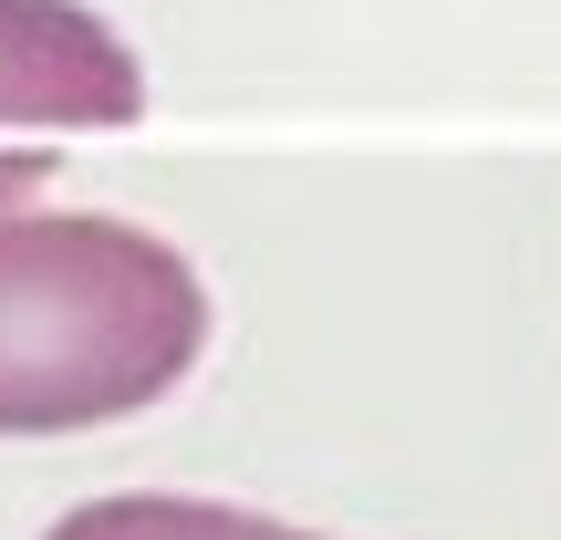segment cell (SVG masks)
<instances>
[{
    "instance_id": "obj_1",
    "label": "cell",
    "mask_w": 561,
    "mask_h": 540,
    "mask_svg": "<svg viewBox=\"0 0 561 540\" xmlns=\"http://www.w3.org/2000/svg\"><path fill=\"white\" fill-rule=\"evenodd\" d=\"M208 354V280L104 208H0V437L167 405Z\"/></svg>"
},
{
    "instance_id": "obj_2",
    "label": "cell",
    "mask_w": 561,
    "mask_h": 540,
    "mask_svg": "<svg viewBox=\"0 0 561 540\" xmlns=\"http://www.w3.org/2000/svg\"><path fill=\"white\" fill-rule=\"evenodd\" d=\"M146 115V62L83 0H0V136H104Z\"/></svg>"
},
{
    "instance_id": "obj_3",
    "label": "cell",
    "mask_w": 561,
    "mask_h": 540,
    "mask_svg": "<svg viewBox=\"0 0 561 540\" xmlns=\"http://www.w3.org/2000/svg\"><path fill=\"white\" fill-rule=\"evenodd\" d=\"M42 540H322V530H291V520H271V509H240V499L125 489V499H83V509H62Z\"/></svg>"
},
{
    "instance_id": "obj_4",
    "label": "cell",
    "mask_w": 561,
    "mask_h": 540,
    "mask_svg": "<svg viewBox=\"0 0 561 540\" xmlns=\"http://www.w3.org/2000/svg\"><path fill=\"white\" fill-rule=\"evenodd\" d=\"M42 177H53V146H0V208H32Z\"/></svg>"
}]
</instances>
